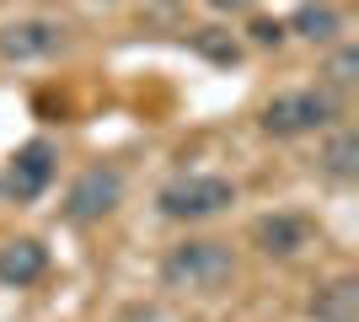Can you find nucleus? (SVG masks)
Masks as SVG:
<instances>
[{
    "instance_id": "1",
    "label": "nucleus",
    "mask_w": 359,
    "mask_h": 322,
    "mask_svg": "<svg viewBox=\"0 0 359 322\" xmlns=\"http://www.w3.org/2000/svg\"><path fill=\"white\" fill-rule=\"evenodd\" d=\"M161 279L188 295H215L236 279V253L225 242H210V236H188L161 258Z\"/></svg>"
},
{
    "instance_id": "2",
    "label": "nucleus",
    "mask_w": 359,
    "mask_h": 322,
    "mask_svg": "<svg viewBox=\"0 0 359 322\" xmlns=\"http://www.w3.org/2000/svg\"><path fill=\"white\" fill-rule=\"evenodd\" d=\"M338 119V97L327 86H306V92H285L263 107V129L269 135H306V129H322V123Z\"/></svg>"
},
{
    "instance_id": "3",
    "label": "nucleus",
    "mask_w": 359,
    "mask_h": 322,
    "mask_svg": "<svg viewBox=\"0 0 359 322\" xmlns=\"http://www.w3.org/2000/svg\"><path fill=\"white\" fill-rule=\"evenodd\" d=\"M161 215L166 220H210V215L231 210L236 204V188L225 183V177H177V183H166L161 188Z\"/></svg>"
},
{
    "instance_id": "4",
    "label": "nucleus",
    "mask_w": 359,
    "mask_h": 322,
    "mask_svg": "<svg viewBox=\"0 0 359 322\" xmlns=\"http://www.w3.org/2000/svg\"><path fill=\"white\" fill-rule=\"evenodd\" d=\"M123 204V172L118 167H86L81 177L70 183V194H65V215L70 220H102V215H113Z\"/></svg>"
},
{
    "instance_id": "5",
    "label": "nucleus",
    "mask_w": 359,
    "mask_h": 322,
    "mask_svg": "<svg viewBox=\"0 0 359 322\" xmlns=\"http://www.w3.org/2000/svg\"><path fill=\"white\" fill-rule=\"evenodd\" d=\"M60 43H65V27L60 22H43V16H27V22H6V27H0V60H11V65L48 60Z\"/></svg>"
},
{
    "instance_id": "6",
    "label": "nucleus",
    "mask_w": 359,
    "mask_h": 322,
    "mask_svg": "<svg viewBox=\"0 0 359 322\" xmlns=\"http://www.w3.org/2000/svg\"><path fill=\"white\" fill-rule=\"evenodd\" d=\"M54 167H60L54 145H48V140H32V145H22V151L11 156V167H6V188L27 204V199H38V194L54 183Z\"/></svg>"
},
{
    "instance_id": "7",
    "label": "nucleus",
    "mask_w": 359,
    "mask_h": 322,
    "mask_svg": "<svg viewBox=\"0 0 359 322\" xmlns=\"http://www.w3.org/2000/svg\"><path fill=\"white\" fill-rule=\"evenodd\" d=\"M48 274V247L32 242V236H16V242L0 247V285H11V290H27L38 279Z\"/></svg>"
},
{
    "instance_id": "8",
    "label": "nucleus",
    "mask_w": 359,
    "mask_h": 322,
    "mask_svg": "<svg viewBox=\"0 0 359 322\" xmlns=\"http://www.w3.org/2000/svg\"><path fill=\"white\" fill-rule=\"evenodd\" d=\"M252 242L263 247L269 258H290V253L306 247V220H295V215H263L252 226Z\"/></svg>"
},
{
    "instance_id": "9",
    "label": "nucleus",
    "mask_w": 359,
    "mask_h": 322,
    "mask_svg": "<svg viewBox=\"0 0 359 322\" xmlns=\"http://www.w3.org/2000/svg\"><path fill=\"white\" fill-rule=\"evenodd\" d=\"M290 27H295L306 43H338V32H344V16L332 11V6H322V0H306V6H295Z\"/></svg>"
},
{
    "instance_id": "10",
    "label": "nucleus",
    "mask_w": 359,
    "mask_h": 322,
    "mask_svg": "<svg viewBox=\"0 0 359 322\" xmlns=\"http://www.w3.org/2000/svg\"><path fill=\"white\" fill-rule=\"evenodd\" d=\"M316 322H359V285L354 279H338V285H327V290L311 301Z\"/></svg>"
},
{
    "instance_id": "11",
    "label": "nucleus",
    "mask_w": 359,
    "mask_h": 322,
    "mask_svg": "<svg viewBox=\"0 0 359 322\" xmlns=\"http://www.w3.org/2000/svg\"><path fill=\"white\" fill-rule=\"evenodd\" d=\"M322 172L338 177V183H348V177L359 172V135L354 129H338V135L322 145Z\"/></svg>"
},
{
    "instance_id": "12",
    "label": "nucleus",
    "mask_w": 359,
    "mask_h": 322,
    "mask_svg": "<svg viewBox=\"0 0 359 322\" xmlns=\"http://www.w3.org/2000/svg\"><path fill=\"white\" fill-rule=\"evenodd\" d=\"M194 43H198V54H210L215 65H236L241 60V48L231 43V38H220V32H198Z\"/></svg>"
},
{
    "instance_id": "13",
    "label": "nucleus",
    "mask_w": 359,
    "mask_h": 322,
    "mask_svg": "<svg viewBox=\"0 0 359 322\" xmlns=\"http://www.w3.org/2000/svg\"><path fill=\"white\" fill-rule=\"evenodd\" d=\"M327 76H332V86H354V76H359V48H338L332 54V65H327Z\"/></svg>"
},
{
    "instance_id": "14",
    "label": "nucleus",
    "mask_w": 359,
    "mask_h": 322,
    "mask_svg": "<svg viewBox=\"0 0 359 322\" xmlns=\"http://www.w3.org/2000/svg\"><path fill=\"white\" fill-rule=\"evenodd\" d=\"M252 38H257V43H279L285 27H279V22H252Z\"/></svg>"
},
{
    "instance_id": "15",
    "label": "nucleus",
    "mask_w": 359,
    "mask_h": 322,
    "mask_svg": "<svg viewBox=\"0 0 359 322\" xmlns=\"http://www.w3.org/2000/svg\"><path fill=\"white\" fill-rule=\"evenodd\" d=\"M215 11H247V6H252V0H210Z\"/></svg>"
}]
</instances>
